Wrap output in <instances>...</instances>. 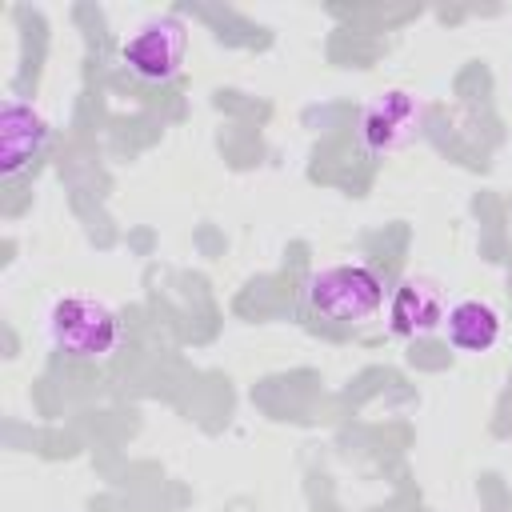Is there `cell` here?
I'll return each instance as SVG.
<instances>
[{
  "mask_svg": "<svg viewBox=\"0 0 512 512\" xmlns=\"http://www.w3.org/2000/svg\"><path fill=\"white\" fill-rule=\"evenodd\" d=\"M444 316H448L444 288L428 276H404L388 292V328L404 340H420V336L444 328Z\"/></svg>",
  "mask_w": 512,
  "mask_h": 512,
  "instance_id": "8992f818",
  "label": "cell"
},
{
  "mask_svg": "<svg viewBox=\"0 0 512 512\" xmlns=\"http://www.w3.org/2000/svg\"><path fill=\"white\" fill-rule=\"evenodd\" d=\"M52 144V124L48 116L20 100V96H4L0 104V176L12 180L20 172H28Z\"/></svg>",
  "mask_w": 512,
  "mask_h": 512,
  "instance_id": "5b68a950",
  "label": "cell"
},
{
  "mask_svg": "<svg viewBox=\"0 0 512 512\" xmlns=\"http://www.w3.org/2000/svg\"><path fill=\"white\" fill-rule=\"evenodd\" d=\"M500 332H504L500 312H496L488 300H476V296L456 300V304L448 308V316H444V336H448V344H452L456 352L484 356V352L496 348Z\"/></svg>",
  "mask_w": 512,
  "mask_h": 512,
  "instance_id": "52a82bcc",
  "label": "cell"
},
{
  "mask_svg": "<svg viewBox=\"0 0 512 512\" xmlns=\"http://www.w3.org/2000/svg\"><path fill=\"white\" fill-rule=\"evenodd\" d=\"M420 124H424V100L416 92L408 88L376 92L360 112V148L368 156L396 152L420 136Z\"/></svg>",
  "mask_w": 512,
  "mask_h": 512,
  "instance_id": "277c9868",
  "label": "cell"
},
{
  "mask_svg": "<svg viewBox=\"0 0 512 512\" xmlns=\"http://www.w3.org/2000/svg\"><path fill=\"white\" fill-rule=\"evenodd\" d=\"M44 336L64 360H108L124 344V324L104 300L68 292L52 300L44 316Z\"/></svg>",
  "mask_w": 512,
  "mask_h": 512,
  "instance_id": "7a4b0ae2",
  "label": "cell"
},
{
  "mask_svg": "<svg viewBox=\"0 0 512 512\" xmlns=\"http://www.w3.org/2000/svg\"><path fill=\"white\" fill-rule=\"evenodd\" d=\"M184 56H188V24L172 12L148 16L120 44L124 68L144 84H172L184 68Z\"/></svg>",
  "mask_w": 512,
  "mask_h": 512,
  "instance_id": "3957f363",
  "label": "cell"
},
{
  "mask_svg": "<svg viewBox=\"0 0 512 512\" xmlns=\"http://www.w3.org/2000/svg\"><path fill=\"white\" fill-rule=\"evenodd\" d=\"M388 284L372 264H324L312 268L300 284V316L328 328L364 324L384 308Z\"/></svg>",
  "mask_w": 512,
  "mask_h": 512,
  "instance_id": "6da1fadb",
  "label": "cell"
}]
</instances>
